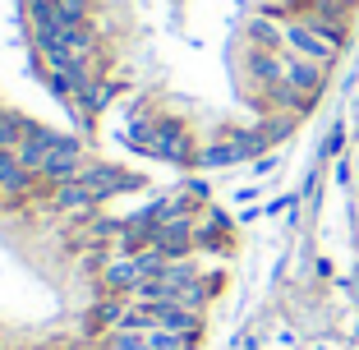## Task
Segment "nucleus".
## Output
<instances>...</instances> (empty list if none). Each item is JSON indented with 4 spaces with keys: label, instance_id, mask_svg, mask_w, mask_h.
I'll list each match as a JSON object with an SVG mask.
<instances>
[{
    "label": "nucleus",
    "instance_id": "f257e3e1",
    "mask_svg": "<svg viewBox=\"0 0 359 350\" xmlns=\"http://www.w3.org/2000/svg\"><path fill=\"white\" fill-rule=\"evenodd\" d=\"M281 28H285V51L290 55H299V60H313V65H323V69H332V60L341 55V37H332V32H318V28H309L304 19H281Z\"/></svg>",
    "mask_w": 359,
    "mask_h": 350
},
{
    "label": "nucleus",
    "instance_id": "f03ea898",
    "mask_svg": "<svg viewBox=\"0 0 359 350\" xmlns=\"http://www.w3.org/2000/svg\"><path fill=\"white\" fill-rule=\"evenodd\" d=\"M106 350H194V337H180L166 328H111Z\"/></svg>",
    "mask_w": 359,
    "mask_h": 350
},
{
    "label": "nucleus",
    "instance_id": "7ed1b4c3",
    "mask_svg": "<svg viewBox=\"0 0 359 350\" xmlns=\"http://www.w3.org/2000/svg\"><path fill=\"white\" fill-rule=\"evenodd\" d=\"M281 83L295 88L304 102H318V93H323V83H327V69L313 60H299V55L281 51Z\"/></svg>",
    "mask_w": 359,
    "mask_h": 350
},
{
    "label": "nucleus",
    "instance_id": "20e7f679",
    "mask_svg": "<svg viewBox=\"0 0 359 350\" xmlns=\"http://www.w3.org/2000/svg\"><path fill=\"white\" fill-rule=\"evenodd\" d=\"M102 286L106 290H138L143 286V272H138V258L134 254H120V258H106V267H102Z\"/></svg>",
    "mask_w": 359,
    "mask_h": 350
},
{
    "label": "nucleus",
    "instance_id": "39448f33",
    "mask_svg": "<svg viewBox=\"0 0 359 350\" xmlns=\"http://www.w3.org/2000/svg\"><path fill=\"white\" fill-rule=\"evenodd\" d=\"M32 189V170L19 161V152L0 148V194H10V198H23Z\"/></svg>",
    "mask_w": 359,
    "mask_h": 350
},
{
    "label": "nucleus",
    "instance_id": "423d86ee",
    "mask_svg": "<svg viewBox=\"0 0 359 350\" xmlns=\"http://www.w3.org/2000/svg\"><path fill=\"white\" fill-rule=\"evenodd\" d=\"M97 203V194L88 189L83 180H60L51 184V208H60V213H88Z\"/></svg>",
    "mask_w": 359,
    "mask_h": 350
},
{
    "label": "nucleus",
    "instance_id": "0eeeda50",
    "mask_svg": "<svg viewBox=\"0 0 359 350\" xmlns=\"http://www.w3.org/2000/svg\"><path fill=\"white\" fill-rule=\"evenodd\" d=\"M55 5V19L60 23H83L88 19V0H51Z\"/></svg>",
    "mask_w": 359,
    "mask_h": 350
},
{
    "label": "nucleus",
    "instance_id": "6e6552de",
    "mask_svg": "<svg viewBox=\"0 0 359 350\" xmlns=\"http://www.w3.org/2000/svg\"><path fill=\"white\" fill-rule=\"evenodd\" d=\"M341 143H346V125H337V129L327 134V148H323V157H337V152H341Z\"/></svg>",
    "mask_w": 359,
    "mask_h": 350
}]
</instances>
